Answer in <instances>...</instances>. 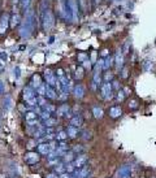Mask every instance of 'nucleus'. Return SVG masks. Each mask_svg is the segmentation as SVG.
I'll return each instance as SVG.
<instances>
[{
    "label": "nucleus",
    "instance_id": "1",
    "mask_svg": "<svg viewBox=\"0 0 156 178\" xmlns=\"http://www.w3.org/2000/svg\"><path fill=\"white\" fill-rule=\"evenodd\" d=\"M34 21H35L34 12L31 9H27L26 14H25V21H24V24H22V26H21V30H20L21 36L26 38V36H29L31 34L33 27H34Z\"/></svg>",
    "mask_w": 156,
    "mask_h": 178
},
{
    "label": "nucleus",
    "instance_id": "2",
    "mask_svg": "<svg viewBox=\"0 0 156 178\" xmlns=\"http://www.w3.org/2000/svg\"><path fill=\"white\" fill-rule=\"evenodd\" d=\"M42 25H43L44 31H50L55 25L54 14H52V11L50 8H47L46 11H44V13L42 14Z\"/></svg>",
    "mask_w": 156,
    "mask_h": 178
},
{
    "label": "nucleus",
    "instance_id": "3",
    "mask_svg": "<svg viewBox=\"0 0 156 178\" xmlns=\"http://www.w3.org/2000/svg\"><path fill=\"white\" fill-rule=\"evenodd\" d=\"M24 99L26 100V103L29 105H31V107H34V105H36V103H38V98H36V95H35V92H34V90H33V87H30V86H27V87H25L24 88Z\"/></svg>",
    "mask_w": 156,
    "mask_h": 178
},
{
    "label": "nucleus",
    "instance_id": "4",
    "mask_svg": "<svg viewBox=\"0 0 156 178\" xmlns=\"http://www.w3.org/2000/svg\"><path fill=\"white\" fill-rule=\"evenodd\" d=\"M68 5H69V12H70V18L77 22L79 20V7L77 0H68Z\"/></svg>",
    "mask_w": 156,
    "mask_h": 178
},
{
    "label": "nucleus",
    "instance_id": "5",
    "mask_svg": "<svg viewBox=\"0 0 156 178\" xmlns=\"http://www.w3.org/2000/svg\"><path fill=\"white\" fill-rule=\"evenodd\" d=\"M39 152H33V151H30V152H27L26 155H25V162L26 164H29V165H34V164H36V162H39V160H40V156H39Z\"/></svg>",
    "mask_w": 156,
    "mask_h": 178
},
{
    "label": "nucleus",
    "instance_id": "6",
    "mask_svg": "<svg viewBox=\"0 0 156 178\" xmlns=\"http://www.w3.org/2000/svg\"><path fill=\"white\" fill-rule=\"evenodd\" d=\"M9 24H11L9 14H8V13L2 14V17H0V34H5V33H7Z\"/></svg>",
    "mask_w": 156,
    "mask_h": 178
},
{
    "label": "nucleus",
    "instance_id": "7",
    "mask_svg": "<svg viewBox=\"0 0 156 178\" xmlns=\"http://www.w3.org/2000/svg\"><path fill=\"white\" fill-rule=\"evenodd\" d=\"M44 78H46V81H47V85H50L52 87H56L57 77L55 76V73H52V70H50V69L44 70Z\"/></svg>",
    "mask_w": 156,
    "mask_h": 178
},
{
    "label": "nucleus",
    "instance_id": "8",
    "mask_svg": "<svg viewBox=\"0 0 156 178\" xmlns=\"http://www.w3.org/2000/svg\"><path fill=\"white\" fill-rule=\"evenodd\" d=\"M38 118H39V115L36 112H33V110H29V112L25 113V120L30 126L38 125Z\"/></svg>",
    "mask_w": 156,
    "mask_h": 178
},
{
    "label": "nucleus",
    "instance_id": "9",
    "mask_svg": "<svg viewBox=\"0 0 156 178\" xmlns=\"http://www.w3.org/2000/svg\"><path fill=\"white\" fill-rule=\"evenodd\" d=\"M56 113H57V116H60V117L68 118L70 116V108H69L68 104H61L60 107L56 109Z\"/></svg>",
    "mask_w": 156,
    "mask_h": 178
},
{
    "label": "nucleus",
    "instance_id": "10",
    "mask_svg": "<svg viewBox=\"0 0 156 178\" xmlns=\"http://www.w3.org/2000/svg\"><path fill=\"white\" fill-rule=\"evenodd\" d=\"M90 174V169L83 166V168H78L76 172H74V178H87Z\"/></svg>",
    "mask_w": 156,
    "mask_h": 178
},
{
    "label": "nucleus",
    "instance_id": "11",
    "mask_svg": "<svg viewBox=\"0 0 156 178\" xmlns=\"http://www.w3.org/2000/svg\"><path fill=\"white\" fill-rule=\"evenodd\" d=\"M87 162V156L86 155H78V156L76 157V160H74V166H76L77 169L78 168H83L86 165Z\"/></svg>",
    "mask_w": 156,
    "mask_h": 178
},
{
    "label": "nucleus",
    "instance_id": "12",
    "mask_svg": "<svg viewBox=\"0 0 156 178\" xmlns=\"http://www.w3.org/2000/svg\"><path fill=\"white\" fill-rule=\"evenodd\" d=\"M38 152L40 155H48L51 152V144L50 143H40V144H38Z\"/></svg>",
    "mask_w": 156,
    "mask_h": 178
},
{
    "label": "nucleus",
    "instance_id": "13",
    "mask_svg": "<svg viewBox=\"0 0 156 178\" xmlns=\"http://www.w3.org/2000/svg\"><path fill=\"white\" fill-rule=\"evenodd\" d=\"M47 85V83H46ZM46 96L48 99H51V100H55L56 98H57V94H56V91H55V88L52 87V86H50V85H47L46 86Z\"/></svg>",
    "mask_w": 156,
    "mask_h": 178
},
{
    "label": "nucleus",
    "instance_id": "14",
    "mask_svg": "<svg viewBox=\"0 0 156 178\" xmlns=\"http://www.w3.org/2000/svg\"><path fill=\"white\" fill-rule=\"evenodd\" d=\"M70 125L76 126V128H79V126H82V125H83V118H82V116H79V115L73 116L72 120H70Z\"/></svg>",
    "mask_w": 156,
    "mask_h": 178
},
{
    "label": "nucleus",
    "instance_id": "15",
    "mask_svg": "<svg viewBox=\"0 0 156 178\" xmlns=\"http://www.w3.org/2000/svg\"><path fill=\"white\" fill-rule=\"evenodd\" d=\"M40 85H42V77L38 76V74H34L33 78H31V81H30V87L38 88Z\"/></svg>",
    "mask_w": 156,
    "mask_h": 178
},
{
    "label": "nucleus",
    "instance_id": "16",
    "mask_svg": "<svg viewBox=\"0 0 156 178\" xmlns=\"http://www.w3.org/2000/svg\"><path fill=\"white\" fill-rule=\"evenodd\" d=\"M66 134H68V137L72 138V139L76 138L78 135V129L76 128V126L70 125V126H68V129H66Z\"/></svg>",
    "mask_w": 156,
    "mask_h": 178
},
{
    "label": "nucleus",
    "instance_id": "17",
    "mask_svg": "<svg viewBox=\"0 0 156 178\" xmlns=\"http://www.w3.org/2000/svg\"><path fill=\"white\" fill-rule=\"evenodd\" d=\"M83 94H85V90H83L82 85H77L76 87H74V96H76L77 99L83 98Z\"/></svg>",
    "mask_w": 156,
    "mask_h": 178
},
{
    "label": "nucleus",
    "instance_id": "18",
    "mask_svg": "<svg viewBox=\"0 0 156 178\" xmlns=\"http://www.w3.org/2000/svg\"><path fill=\"white\" fill-rule=\"evenodd\" d=\"M20 21H21L20 14H18L17 12H14V13L12 14V18H11V26H12V27H16V26L20 24Z\"/></svg>",
    "mask_w": 156,
    "mask_h": 178
},
{
    "label": "nucleus",
    "instance_id": "19",
    "mask_svg": "<svg viewBox=\"0 0 156 178\" xmlns=\"http://www.w3.org/2000/svg\"><path fill=\"white\" fill-rule=\"evenodd\" d=\"M68 138V134H66V131H59L56 134V139L60 140V142H64V140Z\"/></svg>",
    "mask_w": 156,
    "mask_h": 178
},
{
    "label": "nucleus",
    "instance_id": "20",
    "mask_svg": "<svg viewBox=\"0 0 156 178\" xmlns=\"http://www.w3.org/2000/svg\"><path fill=\"white\" fill-rule=\"evenodd\" d=\"M55 170H56V173L57 174H63V173H65L66 172V168H65V165H63V164H56V166H55Z\"/></svg>",
    "mask_w": 156,
    "mask_h": 178
},
{
    "label": "nucleus",
    "instance_id": "21",
    "mask_svg": "<svg viewBox=\"0 0 156 178\" xmlns=\"http://www.w3.org/2000/svg\"><path fill=\"white\" fill-rule=\"evenodd\" d=\"M92 112H94V116H95L96 118H102V116H103V110H102L99 107H94Z\"/></svg>",
    "mask_w": 156,
    "mask_h": 178
},
{
    "label": "nucleus",
    "instance_id": "22",
    "mask_svg": "<svg viewBox=\"0 0 156 178\" xmlns=\"http://www.w3.org/2000/svg\"><path fill=\"white\" fill-rule=\"evenodd\" d=\"M46 83L44 85H40L38 88H36V91H38V94L40 95V96H46Z\"/></svg>",
    "mask_w": 156,
    "mask_h": 178
},
{
    "label": "nucleus",
    "instance_id": "23",
    "mask_svg": "<svg viewBox=\"0 0 156 178\" xmlns=\"http://www.w3.org/2000/svg\"><path fill=\"white\" fill-rule=\"evenodd\" d=\"M109 113H111V116H112V117H117L118 115H121V109L118 108V107H115V108L111 109Z\"/></svg>",
    "mask_w": 156,
    "mask_h": 178
},
{
    "label": "nucleus",
    "instance_id": "24",
    "mask_svg": "<svg viewBox=\"0 0 156 178\" xmlns=\"http://www.w3.org/2000/svg\"><path fill=\"white\" fill-rule=\"evenodd\" d=\"M82 77H83V68L82 66H78V68L76 69V78L81 79Z\"/></svg>",
    "mask_w": 156,
    "mask_h": 178
},
{
    "label": "nucleus",
    "instance_id": "25",
    "mask_svg": "<svg viewBox=\"0 0 156 178\" xmlns=\"http://www.w3.org/2000/svg\"><path fill=\"white\" fill-rule=\"evenodd\" d=\"M44 124H46L44 126H48V128H52V126H55V125L57 124V121L55 120V118H48L47 121H44Z\"/></svg>",
    "mask_w": 156,
    "mask_h": 178
},
{
    "label": "nucleus",
    "instance_id": "26",
    "mask_svg": "<svg viewBox=\"0 0 156 178\" xmlns=\"http://www.w3.org/2000/svg\"><path fill=\"white\" fill-rule=\"evenodd\" d=\"M5 98H7V103L3 100V107H4V109H5V110H8V109L11 108V96L7 95Z\"/></svg>",
    "mask_w": 156,
    "mask_h": 178
},
{
    "label": "nucleus",
    "instance_id": "27",
    "mask_svg": "<svg viewBox=\"0 0 156 178\" xmlns=\"http://www.w3.org/2000/svg\"><path fill=\"white\" fill-rule=\"evenodd\" d=\"M20 2H21V5L24 9H29V7L31 4V0H20Z\"/></svg>",
    "mask_w": 156,
    "mask_h": 178
},
{
    "label": "nucleus",
    "instance_id": "28",
    "mask_svg": "<svg viewBox=\"0 0 156 178\" xmlns=\"http://www.w3.org/2000/svg\"><path fill=\"white\" fill-rule=\"evenodd\" d=\"M44 178H60V176H59L57 173H48V174H46Z\"/></svg>",
    "mask_w": 156,
    "mask_h": 178
},
{
    "label": "nucleus",
    "instance_id": "29",
    "mask_svg": "<svg viewBox=\"0 0 156 178\" xmlns=\"http://www.w3.org/2000/svg\"><path fill=\"white\" fill-rule=\"evenodd\" d=\"M65 168H66V172H73V170H74V168H76V166H73V164H66L65 165Z\"/></svg>",
    "mask_w": 156,
    "mask_h": 178
},
{
    "label": "nucleus",
    "instance_id": "30",
    "mask_svg": "<svg viewBox=\"0 0 156 178\" xmlns=\"http://www.w3.org/2000/svg\"><path fill=\"white\" fill-rule=\"evenodd\" d=\"M91 138V133L90 131H83V139H90Z\"/></svg>",
    "mask_w": 156,
    "mask_h": 178
},
{
    "label": "nucleus",
    "instance_id": "31",
    "mask_svg": "<svg viewBox=\"0 0 156 178\" xmlns=\"http://www.w3.org/2000/svg\"><path fill=\"white\" fill-rule=\"evenodd\" d=\"M82 151H83V148H82V147H78V146L74 147V152H82Z\"/></svg>",
    "mask_w": 156,
    "mask_h": 178
},
{
    "label": "nucleus",
    "instance_id": "32",
    "mask_svg": "<svg viewBox=\"0 0 156 178\" xmlns=\"http://www.w3.org/2000/svg\"><path fill=\"white\" fill-rule=\"evenodd\" d=\"M14 76H16V78H18V77H20V69H18V68L14 69Z\"/></svg>",
    "mask_w": 156,
    "mask_h": 178
},
{
    "label": "nucleus",
    "instance_id": "33",
    "mask_svg": "<svg viewBox=\"0 0 156 178\" xmlns=\"http://www.w3.org/2000/svg\"><path fill=\"white\" fill-rule=\"evenodd\" d=\"M0 59H3V60H7V55H5V54H0Z\"/></svg>",
    "mask_w": 156,
    "mask_h": 178
},
{
    "label": "nucleus",
    "instance_id": "34",
    "mask_svg": "<svg viewBox=\"0 0 156 178\" xmlns=\"http://www.w3.org/2000/svg\"><path fill=\"white\" fill-rule=\"evenodd\" d=\"M2 91H3V83L0 82V92H2Z\"/></svg>",
    "mask_w": 156,
    "mask_h": 178
},
{
    "label": "nucleus",
    "instance_id": "35",
    "mask_svg": "<svg viewBox=\"0 0 156 178\" xmlns=\"http://www.w3.org/2000/svg\"><path fill=\"white\" fill-rule=\"evenodd\" d=\"M3 69H4V66H3V65H0V73L3 72Z\"/></svg>",
    "mask_w": 156,
    "mask_h": 178
},
{
    "label": "nucleus",
    "instance_id": "36",
    "mask_svg": "<svg viewBox=\"0 0 156 178\" xmlns=\"http://www.w3.org/2000/svg\"><path fill=\"white\" fill-rule=\"evenodd\" d=\"M12 2H13V4H17V3L20 2V0H12Z\"/></svg>",
    "mask_w": 156,
    "mask_h": 178
},
{
    "label": "nucleus",
    "instance_id": "37",
    "mask_svg": "<svg viewBox=\"0 0 156 178\" xmlns=\"http://www.w3.org/2000/svg\"><path fill=\"white\" fill-rule=\"evenodd\" d=\"M95 3H96V4H98V3H100V0H95Z\"/></svg>",
    "mask_w": 156,
    "mask_h": 178
}]
</instances>
